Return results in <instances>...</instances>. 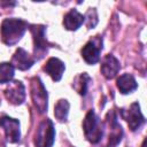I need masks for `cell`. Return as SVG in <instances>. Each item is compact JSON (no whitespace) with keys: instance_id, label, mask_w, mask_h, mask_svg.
<instances>
[{"instance_id":"cell-15","label":"cell","mask_w":147,"mask_h":147,"mask_svg":"<svg viewBox=\"0 0 147 147\" xmlns=\"http://www.w3.org/2000/svg\"><path fill=\"white\" fill-rule=\"evenodd\" d=\"M110 123V134H109V146L110 147H115L122 139V136H123V130H122V126L117 123V119H116V116L113 115L111 117V121L109 119Z\"/></svg>"},{"instance_id":"cell-3","label":"cell","mask_w":147,"mask_h":147,"mask_svg":"<svg viewBox=\"0 0 147 147\" xmlns=\"http://www.w3.org/2000/svg\"><path fill=\"white\" fill-rule=\"evenodd\" d=\"M54 139H55L54 125L51 119L46 118L39 124L37 129L34 145L36 147H52L54 144Z\"/></svg>"},{"instance_id":"cell-1","label":"cell","mask_w":147,"mask_h":147,"mask_svg":"<svg viewBox=\"0 0 147 147\" xmlns=\"http://www.w3.org/2000/svg\"><path fill=\"white\" fill-rule=\"evenodd\" d=\"M28 29V23L21 18H6L1 24V37L2 41L8 45H15Z\"/></svg>"},{"instance_id":"cell-18","label":"cell","mask_w":147,"mask_h":147,"mask_svg":"<svg viewBox=\"0 0 147 147\" xmlns=\"http://www.w3.org/2000/svg\"><path fill=\"white\" fill-rule=\"evenodd\" d=\"M91 82V78L90 76L84 72V74H80L79 76L76 77L75 79V83H74V87L76 88V91L82 94V95H85L86 94V91H87V86H88V83Z\"/></svg>"},{"instance_id":"cell-17","label":"cell","mask_w":147,"mask_h":147,"mask_svg":"<svg viewBox=\"0 0 147 147\" xmlns=\"http://www.w3.org/2000/svg\"><path fill=\"white\" fill-rule=\"evenodd\" d=\"M68 113H69V102L64 99L59 100L54 107V115L56 119H59L60 122L65 121L68 117Z\"/></svg>"},{"instance_id":"cell-6","label":"cell","mask_w":147,"mask_h":147,"mask_svg":"<svg viewBox=\"0 0 147 147\" xmlns=\"http://www.w3.org/2000/svg\"><path fill=\"white\" fill-rule=\"evenodd\" d=\"M102 49V38L96 37L90 40L82 48V56L88 64H95L100 61V52Z\"/></svg>"},{"instance_id":"cell-9","label":"cell","mask_w":147,"mask_h":147,"mask_svg":"<svg viewBox=\"0 0 147 147\" xmlns=\"http://www.w3.org/2000/svg\"><path fill=\"white\" fill-rule=\"evenodd\" d=\"M6 98L14 105H21L25 100V87L22 82L15 80L5 91Z\"/></svg>"},{"instance_id":"cell-14","label":"cell","mask_w":147,"mask_h":147,"mask_svg":"<svg viewBox=\"0 0 147 147\" xmlns=\"http://www.w3.org/2000/svg\"><path fill=\"white\" fill-rule=\"evenodd\" d=\"M117 87H118L121 93L127 94V93L133 92L138 87V84H137V82L132 75L123 74L122 76H119L117 78Z\"/></svg>"},{"instance_id":"cell-4","label":"cell","mask_w":147,"mask_h":147,"mask_svg":"<svg viewBox=\"0 0 147 147\" xmlns=\"http://www.w3.org/2000/svg\"><path fill=\"white\" fill-rule=\"evenodd\" d=\"M45 26L44 25H31L30 30L33 36V52H34V60H39L44 57L48 51V47H52V45L47 41L45 37Z\"/></svg>"},{"instance_id":"cell-8","label":"cell","mask_w":147,"mask_h":147,"mask_svg":"<svg viewBox=\"0 0 147 147\" xmlns=\"http://www.w3.org/2000/svg\"><path fill=\"white\" fill-rule=\"evenodd\" d=\"M0 126L3 129L6 138L9 142H17L20 141V122L15 118H11L9 116H3L0 118Z\"/></svg>"},{"instance_id":"cell-16","label":"cell","mask_w":147,"mask_h":147,"mask_svg":"<svg viewBox=\"0 0 147 147\" xmlns=\"http://www.w3.org/2000/svg\"><path fill=\"white\" fill-rule=\"evenodd\" d=\"M15 75V68L11 63L3 62L0 63V84L10 83Z\"/></svg>"},{"instance_id":"cell-5","label":"cell","mask_w":147,"mask_h":147,"mask_svg":"<svg viewBox=\"0 0 147 147\" xmlns=\"http://www.w3.org/2000/svg\"><path fill=\"white\" fill-rule=\"evenodd\" d=\"M31 96L36 108L40 113H45L47 110V91L42 84V82L34 77L31 84Z\"/></svg>"},{"instance_id":"cell-2","label":"cell","mask_w":147,"mask_h":147,"mask_svg":"<svg viewBox=\"0 0 147 147\" xmlns=\"http://www.w3.org/2000/svg\"><path fill=\"white\" fill-rule=\"evenodd\" d=\"M83 129H84L85 137L92 144H96L102 139L103 131L101 129L100 119L93 110H90L86 114L85 119L83 122Z\"/></svg>"},{"instance_id":"cell-11","label":"cell","mask_w":147,"mask_h":147,"mask_svg":"<svg viewBox=\"0 0 147 147\" xmlns=\"http://www.w3.org/2000/svg\"><path fill=\"white\" fill-rule=\"evenodd\" d=\"M119 69H121L119 61L114 55L108 54L105 56V59L102 60V64H101V74L107 79L114 78L119 71Z\"/></svg>"},{"instance_id":"cell-13","label":"cell","mask_w":147,"mask_h":147,"mask_svg":"<svg viewBox=\"0 0 147 147\" xmlns=\"http://www.w3.org/2000/svg\"><path fill=\"white\" fill-rule=\"evenodd\" d=\"M85 21L83 14H80L77 9H71L64 15L63 25L67 30H77Z\"/></svg>"},{"instance_id":"cell-10","label":"cell","mask_w":147,"mask_h":147,"mask_svg":"<svg viewBox=\"0 0 147 147\" xmlns=\"http://www.w3.org/2000/svg\"><path fill=\"white\" fill-rule=\"evenodd\" d=\"M34 61V57L29 55V53L25 49L18 48L11 59V64L14 68H17L18 70H28L32 67Z\"/></svg>"},{"instance_id":"cell-7","label":"cell","mask_w":147,"mask_h":147,"mask_svg":"<svg viewBox=\"0 0 147 147\" xmlns=\"http://www.w3.org/2000/svg\"><path fill=\"white\" fill-rule=\"evenodd\" d=\"M121 115L127 122V124L132 131H136L145 123V117L142 116V114L140 111L138 102L132 103L129 109H122Z\"/></svg>"},{"instance_id":"cell-12","label":"cell","mask_w":147,"mask_h":147,"mask_svg":"<svg viewBox=\"0 0 147 147\" xmlns=\"http://www.w3.org/2000/svg\"><path fill=\"white\" fill-rule=\"evenodd\" d=\"M64 69H65L64 63L61 60H59L57 57H51L47 61L46 65L44 67V70L52 77V79L54 82H59L62 78Z\"/></svg>"}]
</instances>
